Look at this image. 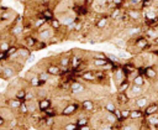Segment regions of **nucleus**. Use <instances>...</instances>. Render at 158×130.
Returning a JSON list of instances; mask_svg holds the SVG:
<instances>
[{
    "label": "nucleus",
    "mask_w": 158,
    "mask_h": 130,
    "mask_svg": "<svg viewBox=\"0 0 158 130\" xmlns=\"http://www.w3.org/2000/svg\"><path fill=\"white\" fill-rule=\"evenodd\" d=\"M133 46L136 48H138L139 51H146V50H149L152 46V43L149 42V40L144 36V35H139L137 36L135 40H133Z\"/></svg>",
    "instance_id": "obj_1"
},
{
    "label": "nucleus",
    "mask_w": 158,
    "mask_h": 130,
    "mask_svg": "<svg viewBox=\"0 0 158 130\" xmlns=\"http://www.w3.org/2000/svg\"><path fill=\"white\" fill-rule=\"evenodd\" d=\"M54 36V30L49 26V27H41V28H38V31H37V38L38 40H41V41H49L52 37Z\"/></svg>",
    "instance_id": "obj_2"
},
{
    "label": "nucleus",
    "mask_w": 158,
    "mask_h": 130,
    "mask_svg": "<svg viewBox=\"0 0 158 130\" xmlns=\"http://www.w3.org/2000/svg\"><path fill=\"white\" fill-rule=\"evenodd\" d=\"M79 106H80L79 103H69V104H67V105L63 108V110L60 111V115H62V116H70V115H74V114L77 113V110L79 109Z\"/></svg>",
    "instance_id": "obj_3"
},
{
    "label": "nucleus",
    "mask_w": 158,
    "mask_h": 130,
    "mask_svg": "<svg viewBox=\"0 0 158 130\" xmlns=\"http://www.w3.org/2000/svg\"><path fill=\"white\" fill-rule=\"evenodd\" d=\"M121 69H122L125 77L130 78V74H133L137 72V66L135 64V62H125L123 64H121Z\"/></svg>",
    "instance_id": "obj_4"
},
{
    "label": "nucleus",
    "mask_w": 158,
    "mask_h": 130,
    "mask_svg": "<svg viewBox=\"0 0 158 130\" xmlns=\"http://www.w3.org/2000/svg\"><path fill=\"white\" fill-rule=\"evenodd\" d=\"M144 92V87H139V85H135V84H131L130 88L127 89V94L131 99H135L139 95H142Z\"/></svg>",
    "instance_id": "obj_5"
},
{
    "label": "nucleus",
    "mask_w": 158,
    "mask_h": 130,
    "mask_svg": "<svg viewBox=\"0 0 158 130\" xmlns=\"http://www.w3.org/2000/svg\"><path fill=\"white\" fill-rule=\"evenodd\" d=\"M130 102H131V98L128 97L127 92H117V95H116V105L126 106V105H128Z\"/></svg>",
    "instance_id": "obj_6"
},
{
    "label": "nucleus",
    "mask_w": 158,
    "mask_h": 130,
    "mask_svg": "<svg viewBox=\"0 0 158 130\" xmlns=\"http://www.w3.org/2000/svg\"><path fill=\"white\" fill-rule=\"evenodd\" d=\"M109 21H110V16L107 14H102V15L98 16V19L95 21V27L98 30H104L109 25Z\"/></svg>",
    "instance_id": "obj_7"
},
{
    "label": "nucleus",
    "mask_w": 158,
    "mask_h": 130,
    "mask_svg": "<svg viewBox=\"0 0 158 130\" xmlns=\"http://www.w3.org/2000/svg\"><path fill=\"white\" fill-rule=\"evenodd\" d=\"M44 71H46L51 77H59V74H60V67H59L58 63H54V62L48 63V64L46 66Z\"/></svg>",
    "instance_id": "obj_8"
},
{
    "label": "nucleus",
    "mask_w": 158,
    "mask_h": 130,
    "mask_svg": "<svg viewBox=\"0 0 158 130\" xmlns=\"http://www.w3.org/2000/svg\"><path fill=\"white\" fill-rule=\"evenodd\" d=\"M143 76H144V78L148 79V80H154V79H157V77H158V72H157V69H156L153 66H147V67H144Z\"/></svg>",
    "instance_id": "obj_9"
},
{
    "label": "nucleus",
    "mask_w": 158,
    "mask_h": 130,
    "mask_svg": "<svg viewBox=\"0 0 158 130\" xmlns=\"http://www.w3.org/2000/svg\"><path fill=\"white\" fill-rule=\"evenodd\" d=\"M148 103H149V98L147 97V95H144V94H142V95H139V97H137V98H135V106L136 108H138V109H144L147 105H148Z\"/></svg>",
    "instance_id": "obj_10"
},
{
    "label": "nucleus",
    "mask_w": 158,
    "mask_h": 130,
    "mask_svg": "<svg viewBox=\"0 0 158 130\" xmlns=\"http://www.w3.org/2000/svg\"><path fill=\"white\" fill-rule=\"evenodd\" d=\"M156 113H158V102H149L148 105L143 109L144 118L146 116H149V115H153Z\"/></svg>",
    "instance_id": "obj_11"
},
{
    "label": "nucleus",
    "mask_w": 158,
    "mask_h": 130,
    "mask_svg": "<svg viewBox=\"0 0 158 130\" xmlns=\"http://www.w3.org/2000/svg\"><path fill=\"white\" fill-rule=\"evenodd\" d=\"M126 11H127L128 19H130L131 21H138V20H141V17H142V11H141L139 9H137V7H130V9H127Z\"/></svg>",
    "instance_id": "obj_12"
},
{
    "label": "nucleus",
    "mask_w": 158,
    "mask_h": 130,
    "mask_svg": "<svg viewBox=\"0 0 158 130\" xmlns=\"http://www.w3.org/2000/svg\"><path fill=\"white\" fill-rule=\"evenodd\" d=\"M70 61H72V54L70 53H63L58 58V64L59 67H70Z\"/></svg>",
    "instance_id": "obj_13"
},
{
    "label": "nucleus",
    "mask_w": 158,
    "mask_h": 130,
    "mask_svg": "<svg viewBox=\"0 0 158 130\" xmlns=\"http://www.w3.org/2000/svg\"><path fill=\"white\" fill-rule=\"evenodd\" d=\"M37 41H38V38H36L35 36H32V35H26L25 38H23V46H26V47H28L30 50H32V48L36 47Z\"/></svg>",
    "instance_id": "obj_14"
},
{
    "label": "nucleus",
    "mask_w": 158,
    "mask_h": 130,
    "mask_svg": "<svg viewBox=\"0 0 158 130\" xmlns=\"http://www.w3.org/2000/svg\"><path fill=\"white\" fill-rule=\"evenodd\" d=\"M51 106H52V100L49 98H42L37 103V108H38L40 111H44Z\"/></svg>",
    "instance_id": "obj_15"
},
{
    "label": "nucleus",
    "mask_w": 158,
    "mask_h": 130,
    "mask_svg": "<svg viewBox=\"0 0 158 130\" xmlns=\"http://www.w3.org/2000/svg\"><path fill=\"white\" fill-rule=\"evenodd\" d=\"M144 119H146V121L148 123V125L151 126L152 130H158V113H156L153 115H149V116H146Z\"/></svg>",
    "instance_id": "obj_16"
},
{
    "label": "nucleus",
    "mask_w": 158,
    "mask_h": 130,
    "mask_svg": "<svg viewBox=\"0 0 158 130\" xmlns=\"http://www.w3.org/2000/svg\"><path fill=\"white\" fill-rule=\"evenodd\" d=\"M79 77L85 80V82H94L95 80V71H90V69H86V71H83Z\"/></svg>",
    "instance_id": "obj_17"
},
{
    "label": "nucleus",
    "mask_w": 158,
    "mask_h": 130,
    "mask_svg": "<svg viewBox=\"0 0 158 130\" xmlns=\"http://www.w3.org/2000/svg\"><path fill=\"white\" fill-rule=\"evenodd\" d=\"M131 80V84H135V85H139V87H144V84H146V78H144V76H142V74H139V73H135V76L132 77V79H130Z\"/></svg>",
    "instance_id": "obj_18"
},
{
    "label": "nucleus",
    "mask_w": 158,
    "mask_h": 130,
    "mask_svg": "<svg viewBox=\"0 0 158 130\" xmlns=\"http://www.w3.org/2000/svg\"><path fill=\"white\" fill-rule=\"evenodd\" d=\"M143 118H144V115H143L142 109H138V108L131 109V113H130V119L131 120H142Z\"/></svg>",
    "instance_id": "obj_19"
},
{
    "label": "nucleus",
    "mask_w": 158,
    "mask_h": 130,
    "mask_svg": "<svg viewBox=\"0 0 158 130\" xmlns=\"http://www.w3.org/2000/svg\"><path fill=\"white\" fill-rule=\"evenodd\" d=\"M32 52H31V50L28 48V47H26V46H20L19 48H17V54H19V58H22L23 61H26V58L31 54Z\"/></svg>",
    "instance_id": "obj_20"
},
{
    "label": "nucleus",
    "mask_w": 158,
    "mask_h": 130,
    "mask_svg": "<svg viewBox=\"0 0 158 130\" xmlns=\"http://www.w3.org/2000/svg\"><path fill=\"white\" fill-rule=\"evenodd\" d=\"M80 108L85 111H93L94 108H95V103L91 100V99H84L81 103H80Z\"/></svg>",
    "instance_id": "obj_21"
},
{
    "label": "nucleus",
    "mask_w": 158,
    "mask_h": 130,
    "mask_svg": "<svg viewBox=\"0 0 158 130\" xmlns=\"http://www.w3.org/2000/svg\"><path fill=\"white\" fill-rule=\"evenodd\" d=\"M11 32V36H19V35H22L25 32V27L22 24H14V26L11 27L10 30Z\"/></svg>",
    "instance_id": "obj_22"
},
{
    "label": "nucleus",
    "mask_w": 158,
    "mask_h": 130,
    "mask_svg": "<svg viewBox=\"0 0 158 130\" xmlns=\"http://www.w3.org/2000/svg\"><path fill=\"white\" fill-rule=\"evenodd\" d=\"M37 16H41V17H43V19H46L47 20V22L48 21H51L53 17H54V12H53V10L52 9H49V7H47V9H44V10H42Z\"/></svg>",
    "instance_id": "obj_23"
},
{
    "label": "nucleus",
    "mask_w": 158,
    "mask_h": 130,
    "mask_svg": "<svg viewBox=\"0 0 158 130\" xmlns=\"http://www.w3.org/2000/svg\"><path fill=\"white\" fill-rule=\"evenodd\" d=\"M84 89H85V85L81 84V83H79V82L73 80V82L70 83V88H69V90H70L72 93H80V92H83Z\"/></svg>",
    "instance_id": "obj_24"
},
{
    "label": "nucleus",
    "mask_w": 158,
    "mask_h": 130,
    "mask_svg": "<svg viewBox=\"0 0 158 130\" xmlns=\"http://www.w3.org/2000/svg\"><path fill=\"white\" fill-rule=\"evenodd\" d=\"M114 72V80H115V83H116V85L121 82V80H123L126 77H125V74H123V72H122V69H121V67H118V68H116L115 71H112Z\"/></svg>",
    "instance_id": "obj_25"
},
{
    "label": "nucleus",
    "mask_w": 158,
    "mask_h": 130,
    "mask_svg": "<svg viewBox=\"0 0 158 130\" xmlns=\"http://www.w3.org/2000/svg\"><path fill=\"white\" fill-rule=\"evenodd\" d=\"M1 74H2L5 78H10V77H12V76L15 74V69H14V67H12V66H6V64L4 63V66H2V71H1Z\"/></svg>",
    "instance_id": "obj_26"
},
{
    "label": "nucleus",
    "mask_w": 158,
    "mask_h": 130,
    "mask_svg": "<svg viewBox=\"0 0 158 130\" xmlns=\"http://www.w3.org/2000/svg\"><path fill=\"white\" fill-rule=\"evenodd\" d=\"M130 85H131L130 78H125L123 80H121L117 84V92H127V89L130 88Z\"/></svg>",
    "instance_id": "obj_27"
},
{
    "label": "nucleus",
    "mask_w": 158,
    "mask_h": 130,
    "mask_svg": "<svg viewBox=\"0 0 158 130\" xmlns=\"http://www.w3.org/2000/svg\"><path fill=\"white\" fill-rule=\"evenodd\" d=\"M91 62H93V64L95 66V67H98V68H100V69H104V67L106 66V64H109V59L106 58V59H101V58H93L91 59Z\"/></svg>",
    "instance_id": "obj_28"
},
{
    "label": "nucleus",
    "mask_w": 158,
    "mask_h": 130,
    "mask_svg": "<svg viewBox=\"0 0 158 130\" xmlns=\"http://www.w3.org/2000/svg\"><path fill=\"white\" fill-rule=\"evenodd\" d=\"M122 7H114V10L109 14V16H110V20H118L120 17H121V15H122Z\"/></svg>",
    "instance_id": "obj_29"
},
{
    "label": "nucleus",
    "mask_w": 158,
    "mask_h": 130,
    "mask_svg": "<svg viewBox=\"0 0 158 130\" xmlns=\"http://www.w3.org/2000/svg\"><path fill=\"white\" fill-rule=\"evenodd\" d=\"M107 78V73H106V71H104V69H100L99 68V71H95V80H98V82H104L105 79Z\"/></svg>",
    "instance_id": "obj_30"
},
{
    "label": "nucleus",
    "mask_w": 158,
    "mask_h": 130,
    "mask_svg": "<svg viewBox=\"0 0 158 130\" xmlns=\"http://www.w3.org/2000/svg\"><path fill=\"white\" fill-rule=\"evenodd\" d=\"M46 24H47V20H46V19H43V17H41V16H37L36 20H35L33 24H32V27H35V28L38 30V28L43 27Z\"/></svg>",
    "instance_id": "obj_31"
},
{
    "label": "nucleus",
    "mask_w": 158,
    "mask_h": 130,
    "mask_svg": "<svg viewBox=\"0 0 158 130\" xmlns=\"http://www.w3.org/2000/svg\"><path fill=\"white\" fill-rule=\"evenodd\" d=\"M49 22V26L54 30V31H58V30H60L62 28V26H63V24L58 20V19H56V17H53L51 21H48Z\"/></svg>",
    "instance_id": "obj_32"
},
{
    "label": "nucleus",
    "mask_w": 158,
    "mask_h": 130,
    "mask_svg": "<svg viewBox=\"0 0 158 130\" xmlns=\"http://www.w3.org/2000/svg\"><path fill=\"white\" fill-rule=\"evenodd\" d=\"M25 104H26L27 111H28L30 114H32V113H35V111H37V110H38V108H37V104H36L33 100H28V102H26Z\"/></svg>",
    "instance_id": "obj_33"
},
{
    "label": "nucleus",
    "mask_w": 158,
    "mask_h": 130,
    "mask_svg": "<svg viewBox=\"0 0 158 130\" xmlns=\"http://www.w3.org/2000/svg\"><path fill=\"white\" fill-rule=\"evenodd\" d=\"M117 108V105H116V103L115 102H106L105 104H104V109H105V111H107V113H114V110Z\"/></svg>",
    "instance_id": "obj_34"
},
{
    "label": "nucleus",
    "mask_w": 158,
    "mask_h": 130,
    "mask_svg": "<svg viewBox=\"0 0 158 130\" xmlns=\"http://www.w3.org/2000/svg\"><path fill=\"white\" fill-rule=\"evenodd\" d=\"M21 104H22V102L19 100V99H16V98L9 100V106H10L11 109H19V108L21 106Z\"/></svg>",
    "instance_id": "obj_35"
},
{
    "label": "nucleus",
    "mask_w": 158,
    "mask_h": 130,
    "mask_svg": "<svg viewBox=\"0 0 158 130\" xmlns=\"http://www.w3.org/2000/svg\"><path fill=\"white\" fill-rule=\"evenodd\" d=\"M130 113H131V109L130 108H122L121 109V118H122V121L123 123L130 119Z\"/></svg>",
    "instance_id": "obj_36"
},
{
    "label": "nucleus",
    "mask_w": 158,
    "mask_h": 130,
    "mask_svg": "<svg viewBox=\"0 0 158 130\" xmlns=\"http://www.w3.org/2000/svg\"><path fill=\"white\" fill-rule=\"evenodd\" d=\"M153 2H154V0H141L139 10H146V9L151 7L153 5Z\"/></svg>",
    "instance_id": "obj_37"
},
{
    "label": "nucleus",
    "mask_w": 158,
    "mask_h": 130,
    "mask_svg": "<svg viewBox=\"0 0 158 130\" xmlns=\"http://www.w3.org/2000/svg\"><path fill=\"white\" fill-rule=\"evenodd\" d=\"M25 97H26V90L25 89H17L16 90V93H15V98L16 99L23 102L25 100Z\"/></svg>",
    "instance_id": "obj_38"
},
{
    "label": "nucleus",
    "mask_w": 158,
    "mask_h": 130,
    "mask_svg": "<svg viewBox=\"0 0 158 130\" xmlns=\"http://www.w3.org/2000/svg\"><path fill=\"white\" fill-rule=\"evenodd\" d=\"M137 130H152V129H151V126L148 125V123L146 121V119L143 118L142 121L137 125Z\"/></svg>",
    "instance_id": "obj_39"
},
{
    "label": "nucleus",
    "mask_w": 158,
    "mask_h": 130,
    "mask_svg": "<svg viewBox=\"0 0 158 130\" xmlns=\"http://www.w3.org/2000/svg\"><path fill=\"white\" fill-rule=\"evenodd\" d=\"M38 82H40V78H38V76L37 74H35L33 77H31L30 78V87H32V88H38Z\"/></svg>",
    "instance_id": "obj_40"
},
{
    "label": "nucleus",
    "mask_w": 158,
    "mask_h": 130,
    "mask_svg": "<svg viewBox=\"0 0 158 130\" xmlns=\"http://www.w3.org/2000/svg\"><path fill=\"white\" fill-rule=\"evenodd\" d=\"M106 57H107V59H109L110 62H112V63H120V57H118V56H115V54H112V53H107Z\"/></svg>",
    "instance_id": "obj_41"
},
{
    "label": "nucleus",
    "mask_w": 158,
    "mask_h": 130,
    "mask_svg": "<svg viewBox=\"0 0 158 130\" xmlns=\"http://www.w3.org/2000/svg\"><path fill=\"white\" fill-rule=\"evenodd\" d=\"M37 76H38V78H40V79L46 80V82H48V80H49V78H51V76H49V74H48L46 71H42V72L37 73Z\"/></svg>",
    "instance_id": "obj_42"
},
{
    "label": "nucleus",
    "mask_w": 158,
    "mask_h": 130,
    "mask_svg": "<svg viewBox=\"0 0 158 130\" xmlns=\"http://www.w3.org/2000/svg\"><path fill=\"white\" fill-rule=\"evenodd\" d=\"M75 123H77V125H78V126L86 125V124H89V118H88V116H81V118H79Z\"/></svg>",
    "instance_id": "obj_43"
},
{
    "label": "nucleus",
    "mask_w": 158,
    "mask_h": 130,
    "mask_svg": "<svg viewBox=\"0 0 158 130\" xmlns=\"http://www.w3.org/2000/svg\"><path fill=\"white\" fill-rule=\"evenodd\" d=\"M17 48H19V46H16V45H10V46H9V48L6 50V53L9 54V57H10L11 54L16 53V52H17Z\"/></svg>",
    "instance_id": "obj_44"
},
{
    "label": "nucleus",
    "mask_w": 158,
    "mask_h": 130,
    "mask_svg": "<svg viewBox=\"0 0 158 130\" xmlns=\"http://www.w3.org/2000/svg\"><path fill=\"white\" fill-rule=\"evenodd\" d=\"M47 46H48V42H47V41H41V40H38L35 48H36V50H43V48H46Z\"/></svg>",
    "instance_id": "obj_45"
},
{
    "label": "nucleus",
    "mask_w": 158,
    "mask_h": 130,
    "mask_svg": "<svg viewBox=\"0 0 158 130\" xmlns=\"http://www.w3.org/2000/svg\"><path fill=\"white\" fill-rule=\"evenodd\" d=\"M43 113H44V114H46V116H48V118H54V116L57 115V114H56V110H54L52 106H51V108H48L47 110H44Z\"/></svg>",
    "instance_id": "obj_46"
},
{
    "label": "nucleus",
    "mask_w": 158,
    "mask_h": 130,
    "mask_svg": "<svg viewBox=\"0 0 158 130\" xmlns=\"http://www.w3.org/2000/svg\"><path fill=\"white\" fill-rule=\"evenodd\" d=\"M112 114L115 115V118H116V120H117V121L123 123V121H122V118H121V108H116V109L114 110V113H112Z\"/></svg>",
    "instance_id": "obj_47"
},
{
    "label": "nucleus",
    "mask_w": 158,
    "mask_h": 130,
    "mask_svg": "<svg viewBox=\"0 0 158 130\" xmlns=\"http://www.w3.org/2000/svg\"><path fill=\"white\" fill-rule=\"evenodd\" d=\"M64 130H78L77 123H67L64 125Z\"/></svg>",
    "instance_id": "obj_48"
},
{
    "label": "nucleus",
    "mask_w": 158,
    "mask_h": 130,
    "mask_svg": "<svg viewBox=\"0 0 158 130\" xmlns=\"http://www.w3.org/2000/svg\"><path fill=\"white\" fill-rule=\"evenodd\" d=\"M91 57L93 58H101V59H106L107 58L106 57V53H104V52H94L91 54Z\"/></svg>",
    "instance_id": "obj_49"
},
{
    "label": "nucleus",
    "mask_w": 158,
    "mask_h": 130,
    "mask_svg": "<svg viewBox=\"0 0 158 130\" xmlns=\"http://www.w3.org/2000/svg\"><path fill=\"white\" fill-rule=\"evenodd\" d=\"M44 87H42V88H38V90H37V97L40 98V99H42V98H46V89H43Z\"/></svg>",
    "instance_id": "obj_50"
},
{
    "label": "nucleus",
    "mask_w": 158,
    "mask_h": 130,
    "mask_svg": "<svg viewBox=\"0 0 158 130\" xmlns=\"http://www.w3.org/2000/svg\"><path fill=\"white\" fill-rule=\"evenodd\" d=\"M11 43L7 41H0V51H6Z\"/></svg>",
    "instance_id": "obj_51"
},
{
    "label": "nucleus",
    "mask_w": 158,
    "mask_h": 130,
    "mask_svg": "<svg viewBox=\"0 0 158 130\" xmlns=\"http://www.w3.org/2000/svg\"><path fill=\"white\" fill-rule=\"evenodd\" d=\"M111 1H112L114 7H122V5L125 4L126 0H111Z\"/></svg>",
    "instance_id": "obj_52"
},
{
    "label": "nucleus",
    "mask_w": 158,
    "mask_h": 130,
    "mask_svg": "<svg viewBox=\"0 0 158 130\" xmlns=\"http://www.w3.org/2000/svg\"><path fill=\"white\" fill-rule=\"evenodd\" d=\"M25 100H26V102H28V100H35V93H33V92H26Z\"/></svg>",
    "instance_id": "obj_53"
},
{
    "label": "nucleus",
    "mask_w": 158,
    "mask_h": 130,
    "mask_svg": "<svg viewBox=\"0 0 158 130\" xmlns=\"http://www.w3.org/2000/svg\"><path fill=\"white\" fill-rule=\"evenodd\" d=\"M112 129H114V125H111L109 123H104L100 128V130H112Z\"/></svg>",
    "instance_id": "obj_54"
},
{
    "label": "nucleus",
    "mask_w": 158,
    "mask_h": 130,
    "mask_svg": "<svg viewBox=\"0 0 158 130\" xmlns=\"http://www.w3.org/2000/svg\"><path fill=\"white\" fill-rule=\"evenodd\" d=\"M9 59V54L6 53V51H0V62Z\"/></svg>",
    "instance_id": "obj_55"
},
{
    "label": "nucleus",
    "mask_w": 158,
    "mask_h": 130,
    "mask_svg": "<svg viewBox=\"0 0 158 130\" xmlns=\"http://www.w3.org/2000/svg\"><path fill=\"white\" fill-rule=\"evenodd\" d=\"M19 109L21 110V114H27V113H28V111H27V108H26L25 102H22V104H21V106H20Z\"/></svg>",
    "instance_id": "obj_56"
},
{
    "label": "nucleus",
    "mask_w": 158,
    "mask_h": 130,
    "mask_svg": "<svg viewBox=\"0 0 158 130\" xmlns=\"http://www.w3.org/2000/svg\"><path fill=\"white\" fill-rule=\"evenodd\" d=\"M141 4V0H130L128 1V5H131V7H136V5H139Z\"/></svg>",
    "instance_id": "obj_57"
},
{
    "label": "nucleus",
    "mask_w": 158,
    "mask_h": 130,
    "mask_svg": "<svg viewBox=\"0 0 158 130\" xmlns=\"http://www.w3.org/2000/svg\"><path fill=\"white\" fill-rule=\"evenodd\" d=\"M35 58H36V57H35V54H32V53H31V54L26 58V61H25V62H26V63H32V62L35 61Z\"/></svg>",
    "instance_id": "obj_58"
},
{
    "label": "nucleus",
    "mask_w": 158,
    "mask_h": 130,
    "mask_svg": "<svg viewBox=\"0 0 158 130\" xmlns=\"http://www.w3.org/2000/svg\"><path fill=\"white\" fill-rule=\"evenodd\" d=\"M78 130H91V126H90L89 124L81 125V126H78Z\"/></svg>",
    "instance_id": "obj_59"
},
{
    "label": "nucleus",
    "mask_w": 158,
    "mask_h": 130,
    "mask_svg": "<svg viewBox=\"0 0 158 130\" xmlns=\"http://www.w3.org/2000/svg\"><path fill=\"white\" fill-rule=\"evenodd\" d=\"M151 43H152L153 47H158V36H156V37L151 41Z\"/></svg>",
    "instance_id": "obj_60"
},
{
    "label": "nucleus",
    "mask_w": 158,
    "mask_h": 130,
    "mask_svg": "<svg viewBox=\"0 0 158 130\" xmlns=\"http://www.w3.org/2000/svg\"><path fill=\"white\" fill-rule=\"evenodd\" d=\"M4 124H5V119L2 118V115H0V128L4 126Z\"/></svg>",
    "instance_id": "obj_61"
}]
</instances>
